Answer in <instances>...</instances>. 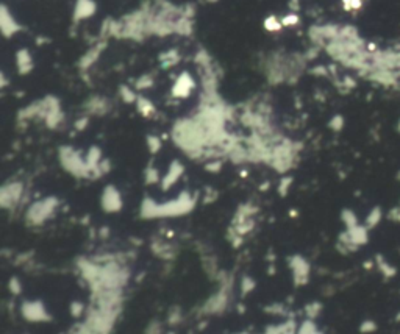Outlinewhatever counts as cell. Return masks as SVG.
<instances>
[{"instance_id":"1","label":"cell","mask_w":400,"mask_h":334,"mask_svg":"<svg viewBox=\"0 0 400 334\" xmlns=\"http://www.w3.org/2000/svg\"><path fill=\"white\" fill-rule=\"evenodd\" d=\"M194 205H196V197L189 195L188 192H181L177 197V200H171L166 203H155L150 198H145L141 205V216L145 219L183 216L191 211Z\"/></svg>"},{"instance_id":"2","label":"cell","mask_w":400,"mask_h":334,"mask_svg":"<svg viewBox=\"0 0 400 334\" xmlns=\"http://www.w3.org/2000/svg\"><path fill=\"white\" fill-rule=\"evenodd\" d=\"M56 206H58V200L55 197L43 198V200L33 203L28 208L25 219H27V222L30 225H41L53 214V211L56 210Z\"/></svg>"},{"instance_id":"3","label":"cell","mask_w":400,"mask_h":334,"mask_svg":"<svg viewBox=\"0 0 400 334\" xmlns=\"http://www.w3.org/2000/svg\"><path fill=\"white\" fill-rule=\"evenodd\" d=\"M20 314L27 322H50L52 316L46 309L44 303L39 300H30L24 302L20 306Z\"/></svg>"},{"instance_id":"4","label":"cell","mask_w":400,"mask_h":334,"mask_svg":"<svg viewBox=\"0 0 400 334\" xmlns=\"http://www.w3.org/2000/svg\"><path fill=\"white\" fill-rule=\"evenodd\" d=\"M228 298H230L228 283H222L221 289L203 305L202 312H203V314H219V312H222L227 308Z\"/></svg>"},{"instance_id":"5","label":"cell","mask_w":400,"mask_h":334,"mask_svg":"<svg viewBox=\"0 0 400 334\" xmlns=\"http://www.w3.org/2000/svg\"><path fill=\"white\" fill-rule=\"evenodd\" d=\"M61 162L65 164V167L69 172H72L77 177H86L91 171L88 162L80 159L77 153H74L71 149H65L61 152Z\"/></svg>"},{"instance_id":"6","label":"cell","mask_w":400,"mask_h":334,"mask_svg":"<svg viewBox=\"0 0 400 334\" xmlns=\"http://www.w3.org/2000/svg\"><path fill=\"white\" fill-rule=\"evenodd\" d=\"M24 194V186L20 183H11L5 184L0 191V205L4 210H10V208L17 206V203L22 198Z\"/></svg>"},{"instance_id":"7","label":"cell","mask_w":400,"mask_h":334,"mask_svg":"<svg viewBox=\"0 0 400 334\" xmlns=\"http://www.w3.org/2000/svg\"><path fill=\"white\" fill-rule=\"evenodd\" d=\"M100 203H102V210L107 211V213H117L122 210V206H124V200H122L120 192L111 184L103 189Z\"/></svg>"},{"instance_id":"8","label":"cell","mask_w":400,"mask_h":334,"mask_svg":"<svg viewBox=\"0 0 400 334\" xmlns=\"http://www.w3.org/2000/svg\"><path fill=\"white\" fill-rule=\"evenodd\" d=\"M288 262L292 270V277H294V281H296V286L306 284L310 278V264L306 262V259L299 255H294L288 259Z\"/></svg>"},{"instance_id":"9","label":"cell","mask_w":400,"mask_h":334,"mask_svg":"<svg viewBox=\"0 0 400 334\" xmlns=\"http://www.w3.org/2000/svg\"><path fill=\"white\" fill-rule=\"evenodd\" d=\"M181 174H183V165L178 161L172 162L171 167H169V172H167L163 177V180H161V187H163V189L164 191L171 189V187L177 183V180L181 177Z\"/></svg>"},{"instance_id":"10","label":"cell","mask_w":400,"mask_h":334,"mask_svg":"<svg viewBox=\"0 0 400 334\" xmlns=\"http://www.w3.org/2000/svg\"><path fill=\"white\" fill-rule=\"evenodd\" d=\"M193 88V80L189 78L186 74H183L178 81L175 83V86H174V95L177 97H186L189 95V91H191Z\"/></svg>"},{"instance_id":"11","label":"cell","mask_w":400,"mask_h":334,"mask_svg":"<svg viewBox=\"0 0 400 334\" xmlns=\"http://www.w3.org/2000/svg\"><path fill=\"white\" fill-rule=\"evenodd\" d=\"M297 334H322V332L318 329V326L314 325V322H313L311 319H308V320H305V322L299 326Z\"/></svg>"},{"instance_id":"12","label":"cell","mask_w":400,"mask_h":334,"mask_svg":"<svg viewBox=\"0 0 400 334\" xmlns=\"http://www.w3.org/2000/svg\"><path fill=\"white\" fill-rule=\"evenodd\" d=\"M321 311H322V305H321V303H318V302L310 303V305H306V306H305V314H306V317H308V319H311V320L318 317V316L321 314Z\"/></svg>"},{"instance_id":"13","label":"cell","mask_w":400,"mask_h":334,"mask_svg":"<svg viewBox=\"0 0 400 334\" xmlns=\"http://www.w3.org/2000/svg\"><path fill=\"white\" fill-rule=\"evenodd\" d=\"M254 289H255V281L252 280V278L244 277V278L241 280V294H242V295L250 294V292L254 290Z\"/></svg>"},{"instance_id":"14","label":"cell","mask_w":400,"mask_h":334,"mask_svg":"<svg viewBox=\"0 0 400 334\" xmlns=\"http://www.w3.org/2000/svg\"><path fill=\"white\" fill-rule=\"evenodd\" d=\"M85 311H86V306L83 303H80V302H74L71 305V316L75 317V319L81 317L83 314H85Z\"/></svg>"},{"instance_id":"15","label":"cell","mask_w":400,"mask_h":334,"mask_svg":"<svg viewBox=\"0 0 400 334\" xmlns=\"http://www.w3.org/2000/svg\"><path fill=\"white\" fill-rule=\"evenodd\" d=\"M181 317H183L181 316V309L178 306H175V308L171 309L169 316H167V322H169L171 325H177V323L181 322Z\"/></svg>"},{"instance_id":"16","label":"cell","mask_w":400,"mask_h":334,"mask_svg":"<svg viewBox=\"0 0 400 334\" xmlns=\"http://www.w3.org/2000/svg\"><path fill=\"white\" fill-rule=\"evenodd\" d=\"M138 108H139V111H141L144 116H149V114L153 111V105H152L149 100H145V98H139V100H138Z\"/></svg>"},{"instance_id":"17","label":"cell","mask_w":400,"mask_h":334,"mask_svg":"<svg viewBox=\"0 0 400 334\" xmlns=\"http://www.w3.org/2000/svg\"><path fill=\"white\" fill-rule=\"evenodd\" d=\"M380 219H382V213H380V210H378V208H375V210H374V211L369 214V217H367V228L375 226Z\"/></svg>"},{"instance_id":"18","label":"cell","mask_w":400,"mask_h":334,"mask_svg":"<svg viewBox=\"0 0 400 334\" xmlns=\"http://www.w3.org/2000/svg\"><path fill=\"white\" fill-rule=\"evenodd\" d=\"M343 220L346 222L347 228H352V226L358 225V222H356V217H355V214H353L352 211H349V210H346V211L343 213Z\"/></svg>"},{"instance_id":"19","label":"cell","mask_w":400,"mask_h":334,"mask_svg":"<svg viewBox=\"0 0 400 334\" xmlns=\"http://www.w3.org/2000/svg\"><path fill=\"white\" fill-rule=\"evenodd\" d=\"M145 181L149 183V184H153V183H158V181H160V174L153 169V167L147 169V172H145Z\"/></svg>"},{"instance_id":"20","label":"cell","mask_w":400,"mask_h":334,"mask_svg":"<svg viewBox=\"0 0 400 334\" xmlns=\"http://www.w3.org/2000/svg\"><path fill=\"white\" fill-rule=\"evenodd\" d=\"M8 287H10V292L14 295H19L20 292H22V284H20V281L17 278H11Z\"/></svg>"},{"instance_id":"21","label":"cell","mask_w":400,"mask_h":334,"mask_svg":"<svg viewBox=\"0 0 400 334\" xmlns=\"http://www.w3.org/2000/svg\"><path fill=\"white\" fill-rule=\"evenodd\" d=\"M266 311L270 312V314H279V316L286 314V312H285V306H282V305H270V306L266 308Z\"/></svg>"},{"instance_id":"22","label":"cell","mask_w":400,"mask_h":334,"mask_svg":"<svg viewBox=\"0 0 400 334\" xmlns=\"http://www.w3.org/2000/svg\"><path fill=\"white\" fill-rule=\"evenodd\" d=\"M160 147H161L160 139L155 138V136H150V138H149V149H150V152H152V153H157V152L160 150Z\"/></svg>"},{"instance_id":"23","label":"cell","mask_w":400,"mask_h":334,"mask_svg":"<svg viewBox=\"0 0 400 334\" xmlns=\"http://www.w3.org/2000/svg\"><path fill=\"white\" fill-rule=\"evenodd\" d=\"M291 178H283L282 180V183H280V186H279V192H280V195H286V192H288V189H289V186H291Z\"/></svg>"},{"instance_id":"24","label":"cell","mask_w":400,"mask_h":334,"mask_svg":"<svg viewBox=\"0 0 400 334\" xmlns=\"http://www.w3.org/2000/svg\"><path fill=\"white\" fill-rule=\"evenodd\" d=\"M375 328H377V326H375L374 322H364V323L361 325V331H363V332H372Z\"/></svg>"},{"instance_id":"25","label":"cell","mask_w":400,"mask_h":334,"mask_svg":"<svg viewBox=\"0 0 400 334\" xmlns=\"http://www.w3.org/2000/svg\"><path fill=\"white\" fill-rule=\"evenodd\" d=\"M122 95H124V98L127 100V102H133V100H135V95H133L129 89H122Z\"/></svg>"},{"instance_id":"26","label":"cell","mask_w":400,"mask_h":334,"mask_svg":"<svg viewBox=\"0 0 400 334\" xmlns=\"http://www.w3.org/2000/svg\"><path fill=\"white\" fill-rule=\"evenodd\" d=\"M99 235H100V236H103V238H107V236L110 235V233H108V228H102Z\"/></svg>"},{"instance_id":"27","label":"cell","mask_w":400,"mask_h":334,"mask_svg":"<svg viewBox=\"0 0 400 334\" xmlns=\"http://www.w3.org/2000/svg\"><path fill=\"white\" fill-rule=\"evenodd\" d=\"M235 334H250V332H247V331H241V332H235Z\"/></svg>"},{"instance_id":"28","label":"cell","mask_w":400,"mask_h":334,"mask_svg":"<svg viewBox=\"0 0 400 334\" xmlns=\"http://www.w3.org/2000/svg\"><path fill=\"white\" fill-rule=\"evenodd\" d=\"M167 334H174V332H172V331H171V332H167Z\"/></svg>"}]
</instances>
